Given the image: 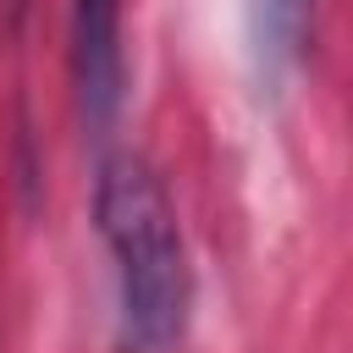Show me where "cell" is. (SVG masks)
<instances>
[{
  "label": "cell",
  "instance_id": "1",
  "mask_svg": "<svg viewBox=\"0 0 353 353\" xmlns=\"http://www.w3.org/2000/svg\"><path fill=\"white\" fill-rule=\"evenodd\" d=\"M94 221L116 259L121 336L138 353L171 347L188 325L193 276H188V248L160 176L138 154H110L94 182Z\"/></svg>",
  "mask_w": 353,
  "mask_h": 353
},
{
  "label": "cell",
  "instance_id": "2",
  "mask_svg": "<svg viewBox=\"0 0 353 353\" xmlns=\"http://www.w3.org/2000/svg\"><path fill=\"white\" fill-rule=\"evenodd\" d=\"M72 88L88 132L121 110V0H72Z\"/></svg>",
  "mask_w": 353,
  "mask_h": 353
},
{
  "label": "cell",
  "instance_id": "3",
  "mask_svg": "<svg viewBox=\"0 0 353 353\" xmlns=\"http://www.w3.org/2000/svg\"><path fill=\"white\" fill-rule=\"evenodd\" d=\"M309 11H314V0H254V39L270 66H287L298 55Z\"/></svg>",
  "mask_w": 353,
  "mask_h": 353
}]
</instances>
